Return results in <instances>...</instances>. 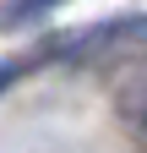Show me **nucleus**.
<instances>
[{
  "instance_id": "f257e3e1",
  "label": "nucleus",
  "mask_w": 147,
  "mask_h": 153,
  "mask_svg": "<svg viewBox=\"0 0 147 153\" xmlns=\"http://www.w3.org/2000/svg\"><path fill=\"white\" fill-rule=\"evenodd\" d=\"M71 49L82 60H125V55H147V16H120V22H104L93 33L71 38Z\"/></svg>"
},
{
  "instance_id": "f03ea898",
  "label": "nucleus",
  "mask_w": 147,
  "mask_h": 153,
  "mask_svg": "<svg viewBox=\"0 0 147 153\" xmlns=\"http://www.w3.org/2000/svg\"><path fill=\"white\" fill-rule=\"evenodd\" d=\"M44 6H60V0H16V11H11V16H16V22H27V16H38Z\"/></svg>"
},
{
  "instance_id": "7ed1b4c3",
  "label": "nucleus",
  "mask_w": 147,
  "mask_h": 153,
  "mask_svg": "<svg viewBox=\"0 0 147 153\" xmlns=\"http://www.w3.org/2000/svg\"><path fill=\"white\" fill-rule=\"evenodd\" d=\"M136 120H142V131H147V93L136 99Z\"/></svg>"
}]
</instances>
